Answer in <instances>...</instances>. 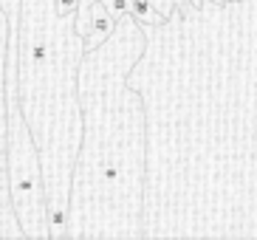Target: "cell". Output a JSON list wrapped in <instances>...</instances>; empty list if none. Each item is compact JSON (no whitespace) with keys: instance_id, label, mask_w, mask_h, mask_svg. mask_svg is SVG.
I'll list each match as a JSON object with an SVG mask.
<instances>
[{"instance_id":"cell-1","label":"cell","mask_w":257,"mask_h":240,"mask_svg":"<svg viewBox=\"0 0 257 240\" xmlns=\"http://www.w3.org/2000/svg\"><path fill=\"white\" fill-rule=\"evenodd\" d=\"M147 51L133 15L79 68L82 144L74 167L68 237H142L147 195V107L130 74Z\"/></svg>"},{"instance_id":"cell-2","label":"cell","mask_w":257,"mask_h":240,"mask_svg":"<svg viewBox=\"0 0 257 240\" xmlns=\"http://www.w3.org/2000/svg\"><path fill=\"white\" fill-rule=\"evenodd\" d=\"M88 54L76 12L57 0H20L17 23V99L37 142L48 198L51 240L68 237L74 167L82 144L79 68Z\"/></svg>"},{"instance_id":"cell-3","label":"cell","mask_w":257,"mask_h":240,"mask_svg":"<svg viewBox=\"0 0 257 240\" xmlns=\"http://www.w3.org/2000/svg\"><path fill=\"white\" fill-rule=\"evenodd\" d=\"M12 23L0 6V237H26L17 220V209L9 187V93H6V62Z\"/></svg>"},{"instance_id":"cell-4","label":"cell","mask_w":257,"mask_h":240,"mask_svg":"<svg viewBox=\"0 0 257 240\" xmlns=\"http://www.w3.org/2000/svg\"><path fill=\"white\" fill-rule=\"evenodd\" d=\"M116 17L110 15L105 9V3L99 0V3H93V17H91V31H88V37H85V43H88V51L91 48H96V45H102L110 34H113L116 29Z\"/></svg>"},{"instance_id":"cell-5","label":"cell","mask_w":257,"mask_h":240,"mask_svg":"<svg viewBox=\"0 0 257 240\" xmlns=\"http://www.w3.org/2000/svg\"><path fill=\"white\" fill-rule=\"evenodd\" d=\"M130 15L136 17L142 26H164L167 23L164 15L153 6V0H133V3H130Z\"/></svg>"},{"instance_id":"cell-6","label":"cell","mask_w":257,"mask_h":240,"mask_svg":"<svg viewBox=\"0 0 257 240\" xmlns=\"http://www.w3.org/2000/svg\"><path fill=\"white\" fill-rule=\"evenodd\" d=\"M153 6H156V9L161 12V15H164V20H170V17H173L175 12L187 9V0H153Z\"/></svg>"},{"instance_id":"cell-7","label":"cell","mask_w":257,"mask_h":240,"mask_svg":"<svg viewBox=\"0 0 257 240\" xmlns=\"http://www.w3.org/2000/svg\"><path fill=\"white\" fill-rule=\"evenodd\" d=\"M3 12L9 15V23H12V34H17V23H20V0H0Z\"/></svg>"},{"instance_id":"cell-8","label":"cell","mask_w":257,"mask_h":240,"mask_svg":"<svg viewBox=\"0 0 257 240\" xmlns=\"http://www.w3.org/2000/svg\"><path fill=\"white\" fill-rule=\"evenodd\" d=\"M79 3H82V0H57L60 12H65V15H74L76 9H79Z\"/></svg>"}]
</instances>
